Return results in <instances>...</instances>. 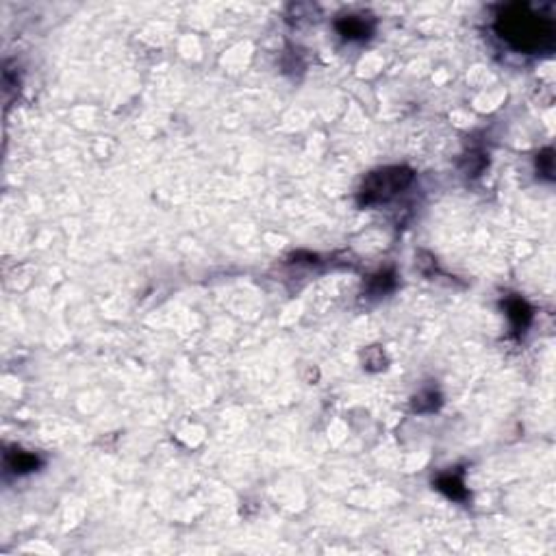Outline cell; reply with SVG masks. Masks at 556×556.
<instances>
[{
	"mask_svg": "<svg viewBox=\"0 0 556 556\" xmlns=\"http://www.w3.org/2000/svg\"><path fill=\"white\" fill-rule=\"evenodd\" d=\"M498 33L513 48L524 53H537L548 50L554 44V27L552 22L533 14L526 5H513L504 9L498 18Z\"/></svg>",
	"mask_w": 556,
	"mask_h": 556,
	"instance_id": "6da1fadb",
	"label": "cell"
},
{
	"mask_svg": "<svg viewBox=\"0 0 556 556\" xmlns=\"http://www.w3.org/2000/svg\"><path fill=\"white\" fill-rule=\"evenodd\" d=\"M413 181V172L407 168H385L376 170L370 176H365L361 185V202L363 205H376V202H387L398 192L407 189Z\"/></svg>",
	"mask_w": 556,
	"mask_h": 556,
	"instance_id": "7a4b0ae2",
	"label": "cell"
},
{
	"mask_svg": "<svg viewBox=\"0 0 556 556\" xmlns=\"http://www.w3.org/2000/svg\"><path fill=\"white\" fill-rule=\"evenodd\" d=\"M337 31L346 37V40H365L372 33V24L365 22L361 16H346L337 22Z\"/></svg>",
	"mask_w": 556,
	"mask_h": 556,
	"instance_id": "3957f363",
	"label": "cell"
},
{
	"mask_svg": "<svg viewBox=\"0 0 556 556\" xmlns=\"http://www.w3.org/2000/svg\"><path fill=\"white\" fill-rule=\"evenodd\" d=\"M507 311H509V318L513 322L515 331H524V328L528 326V322H530V318H533V313H530L528 305L520 298H511L507 302Z\"/></svg>",
	"mask_w": 556,
	"mask_h": 556,
	"instance_id": "277c9868",
	"label": "cell"
},
{
	"mask_svg": "<svg viewBox=\"0 0 556 556\" xmlns=\"http://www.w3.org/2000/svg\"><path fill=\"white\" fill-rule=\"evenodd\" d=\"M40 465L37 457L29 452H22V450H14V452H7V467L11 472L16 474H24V472H31L35 467Z\"/></svg>",
	"mask_w": 556,
	"mask_h": 556,
	"instance_id": "5b68a950",
	"label": "cell"
},
{
	"mask_svg": "<svg viewBox=\"0 0 556 556\" xmlns=\"http://www.w3.org/2000/svg\"><path fill=\"white\" fill-rule=\"evenodd\" d=\"M437 487L444 491L446 496H450V498H454V500H463L465 496H467V491H465V487H463V483H461V478L459 476H452V474H448V476H441L439 480H437Z\"/></svg>",
	"mask_w": 556,
	"mask_h": 556,
	"instance_id": "8992f818",
	"label": "cell"
},
{
	"mask_svg": "<svg viewBox=\"0 0 556 556\" xmlns=\"http://www.w3.org/2000/svg\"><path fill=\"white\" fill-rule=\"evenodd\" d=\"M550 155H552V150H546V153H543V155L539 157V161H537L539 166L543 163V174H546L548 179H552V157H550Z\"/></svg>",
	"mask_w": 556,
	"mask_h": 556,
	"instance_id": "52a82bcc",
	"label": "cell"
}]
</instances>
